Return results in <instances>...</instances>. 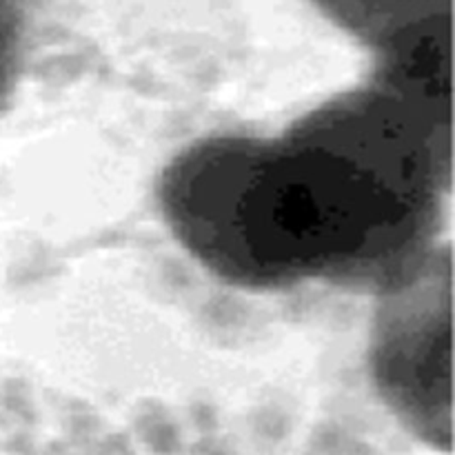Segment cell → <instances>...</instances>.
<instances>
[{"label":"cell","instance_id":"1","mask_svg":"<svg viewBox=\"0 0 455 455\" xmlns=\"http://www.w3.org/2000/svg\"><path fill=\"white\" fill-rule=\"evenodd\" d=\"M451 172V120L382 80L298 120L278 140L222 136L164 173V212L222 278L278 287L400 271Z\"/></svg>","mask_w":455,"mask_h":455},{"label":"cell","instance_id":"2","mask_svg":"<svg viewBox=\"0 0 455 455\" xmlns=\"http://www.w3.org/2000/svg\"><path fill=\"white\" fill-rule=\"evenodd\" d=\"M449 265L438 258L395 284L376 331L378 371L387 389L409 404H440L449 391Z\"/></svg>","mask_w":455,"mask_h":455},{"label":"cell","instance_id":"3","mask_svg":"<svg viewBox=\"0 0 455 455\" xmlns=\"http://www.w3.org/2000/svg\"><path fill=\"white\" fill-rule=\"evenodd\" d=\"M329 16L351 34L380 47L400 31L449 13V0H315Z\"/></svg>","mask_w":455,"mask_h":455}]
</instances>
